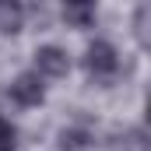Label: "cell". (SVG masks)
<instances>
[{"mask_svg":"<svg viewBox=\"0 0 151 151\" xmlns=\"http://www.w3.org/2000/svg\"><path fill=\"white\" fill-rule=\"evenodd\" d=\"M84 70L95 77V81L109 84V81L119 74V49H116L109 39L88 42V49H84Z\"/></svg>","mask_w":151,"mask_h":151,"instance_id":"6da1fadb","label":"cell"},{"mask_svg":"<svg viewBox=\"0 0 151 151\" xmlns=\"http://www.w3.org/2000/svg\"><path fill=\"white\" fill-rule=\"evenodd\" d=\"M32 74H35L42 84L67 77L70 74V56H67V49H63V46H53V42L39 46L35 53H32Z\"/></svg>","mask_w":151,"mask_h":151,"instance_id":"7a4b0ae2","label":"cell"},{"mask_svg":"<svg viewBox=\"0 0 151 151\" xmlns=\"http://www.w3.org/2000/svg\"><path fill=\"white\" fill-rule=\"evenodd\" d=\"M7 99H11L18 109H35V106H42V99H46V84H42L32 70H25V74H18L7 84Z\"/></svg>","mask_w":151,"mask_h":151,"instance_id":"3957f363","label":"cell"},{"mask_svg":"<svg viewBox=\"0 0 151 151\" xmlns=\"http://www.w3.org/2000/svg\"><path fill=\"white\" fill-rule=\"evenodd\" d=\"M63 21L70 28H91L95 21V4H67L63 7Z\"/></svg>","mask_w":151,"mask_h":151,"instance_id":"277c9868","label":"cell"},{"mask_svg":"<svg viewBox=\"0 0 151 151\" xmlns=\"http://www.w3.org/2000/svg\"><path fill=\"white\" fill-rule=\"evenodd\" d=\"M21 21H25L21 4H7V0H0V32H18Z\"/></svg>","mask_w":151,"mask_h":151,"instance_id":"5b68a950","label":"cell"},{"mask_svg":"<svg viewBox=\"0 0 151 151\" xmlns=\"http://www.w3.org/2000/svg\"><path fill=\"white\" fill-rule=\"evenodd\" d=\"M88 144H91V134H88V130L70 127V130H63V134H60V148H63V151H84Z\"/></svg>","mask_w":151,"mask_h":151,"instance_id":"8992f818","label":"cell"},{"mask_svg":"<svg viewBox=\"0 0 151 151\" xmlns=\"http://www.w3.org/2000/svg\"><path fill=\"white\" fill-rule=\"evenodd\" d=\"M0 151H18V130L7 119H0Z\"/></svg>","mask_w":151,"mask_h":151,"instance_id":"52a82bcc","label":"cell"},{"mask_svg":"<svg viewBox=\"0 0 151 151\" xmlns=\"http://www.w3.org/2000/svg\"><path fill=\"white\" fill-rule=\"evenodd\" d=\"M148 4H141L137 11H134V28H137V39H141V46H148Z\"/></svg>","mask_w":151,"mask_h":151,"instance_id":"ba28073f","label":"cell"}]
</instances>
